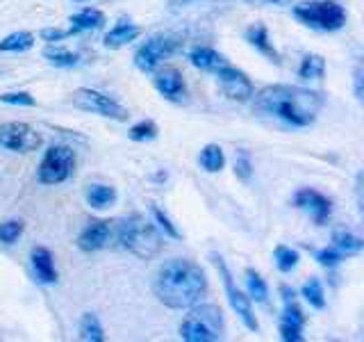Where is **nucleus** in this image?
<instances>
[{
    "label": "nucleus",
    "instance_id": "obj_1",
    "mask_svg": "<svg viewBox=\"0 0 364 342\" xmlns=\"http://www.w3.org/2000/svg\"><path fill=\"white\" fill-rule=\"evenodd\" d=\"M253 110L296 125V128H305L314 123L318 112L323 110V96L303 87L269 85L253 94Z\"/></svg>",
    "mask_w": 364,
    "mask_h": 342
},
{
    "label": "nucleus",
    "instance_id": "obj_2",
    "mask_svg": "<svg viewBox=\"0 0 364 342\" xmlns=\"http://www.w3.org/2000/svg\"><path fill=\"white\" fill-rule=\"evenodd\" d=\"M153 290L159 304H164L171 311H185V308L196 306L205 296L208 276L196 262L187 258H173L157 269Z\"/></svg>",
    "mask_w": 364,
    "mask_h": 342
},
{
    "label": "nucleus",
    "instance_id": "obj_3",
    "mask_svg": "<svg viewBox=\"0 0 364 342\" xmlns=\"http://www.w3.org/2000/svg\"><path fill=\"white\" fill-rule=\"evenodd\" d=\"M119 244L130 251L132 256L141 260L155 258L164 247V237L157 231L153 222H148L144 214H130L128 219L119 224Z\"/></svg>",
    "mask_w": 364,
    "mask_h": 342
},
{
    "label": "nucleus",
    "instance_id": "obj_4",
    "mask_svg": "<svg viewBox=\"0 0 364 342\" xmlns=\"http://www.w3.org/2000/svg\"><path fill=\"white\" fill-rule=\"evenodd\" d=\"M294 16L318 32H337L346 26V9L339 0H305L294 7Z\"/></svg>",
    "mask_w": 364,
    "mask_h": 342
},
{
    "label": "nucleus",
    "instance_id": "obj_5",
    "mask_svg": "<svg viewBox=\"0 0 364 342\" xmlns=\"http://www.w3.org/2000/svg\"><path fill=\"white\" fill-rule=\"evenodd\" d=\"M223 313L212 304L191 308V313L182 319L180 338L187 342H216L223 338Z\"/></svg>",
    "mask_w": 364,
    "mask_h": 342
},
{
    "label": "nucleus",
    "instance_id": "obj_6",
    "mask_svg": "<svg viewBox=\"0 0 364 342\" xmlns=\"http://www.w3.org/2000/svg\"><path fill=\"white\" fill-rule=\"evenodd\" d=\"M75 171V153L71 146L55 144L46 151L41 165L37 169V178L43 185H60L68 180Z\"/></svg>",
    "mask_w": 364,
    "mask_h": 342
},
{
    "label": "nucleus",
    "instance_id": "obj_7",
    "mask_svg": "<svg viewBox=\"0 0 364 342\" xmlns=\"http://www.w3.org/2000/svg\"><path fill=\"white\" fill-rule=\"evenodd\" d=\"M180 48V41L173 34H155L146 43L139 46L134 53V66L144 73H153L155 68L162 64L166 57H171Z\"/></svg>",
    "mask_w": 364,
    "mask_h": 342
},
{
    "label": "nucleus",
    "instance_id": "obj_8",
    "mask_svg": "<svg viewBox=\"0 0 364 342\" xmlns=\"http://www.w3.org/2000/svg\"><path fill=\"white\" fill-rule=\"evenodd\" d=\"M71 103L77 110L94 112V114H100V117H109L117 121H125L130 117L128 110H125L121 103H117L107 94H102V91H96V89H87V87L75 89L71 94Z\"/></svg>",
    "mask_w": 364,
    "mask_h": 342
},
{
    "label": "nucleus",
    "instance_id": "obj_9",
    "mask_svg": "<svg viewBox=\"0 0 364 342\" xmlns=\"http://www.w3.org/2000/svg\"><path fill=\"white\" fill-rule=\"evenodd\" d=\"M41 135L37 128H32L26 121H7L0 125V146L7 151L30 153L41 146Z\"/></svg>",
    "mask_w": 364,
    "mask_h": 342
},
{
    "label": "nucleus",
    "instance_id": "obj_10",
    "mask_svg": "<svg viewBox=\"0 0 364 342\" xmlns=\"http://www.w3.org/2000/svg\"><path fill=\"white\" fill-rule=\"evenodd\" d=\"M212 260H214V265H216V269H219L221 279H223L225 294H228V301H230V306H232V311L242 317V322L246 324V328L257 331V319H255V313H253V306H250V299H248V296H244L242 290L235 288L232 274H230V269H228L225 260L221 256H216V254H212Z\"/></svg>",
    "mask_w": 364,
    "mask_h": 342
},
{
    "label": "nucleus",
    "instance_id": "obj_11",
    "mask_svg": "<svg viewBox=\"0 0 364 342\" xmlns=\"http://www.w3.org/2000/svg\"><path fill=\"white\" fill-rule=\"evenodd\" d=\"M216 78H219V85L223 89V94L228 98H232V100L246 103L255 94V87H253V83H250V78L244 71H239V68L230 66V64L219 68V71H216Z\"/></svg>",
    "mask_w": 364,
    "mask_h": 342
},
{
    "label": "nucleus",
    "instance_id": "obj_12",
    "mask_svg": "<svg viewBox=\"0 0 364 342\" xmlns=\"http://www.w3.org/2000/svg\"><path fill=\"white\" fill-rule=\"evenodd\" d=\"M294 205L299 210L310 214L312 219H314V224H318V226L326 224L330 219V214H333V203H330V199H326L321 192L310 190V187L296 192Z\"/></svg>",
    "mask_w": 364,
    "mask_h": 342
},
{
    "label": "nucleus",
    "instance_id": "obj_13",
    "mask_svg": "<svg viewBox=\"0 0 364 342\" xmlns=\"http://www.w3.org/2000/svg\"><path fill=\"white\" fill-rule=\"evenodd\" d=\"M153 85L155 89L162 94L166 100L171 103H182L187 100V85H185V78L173 66H164V68H155V78H153Z\"/></svg>",
    "mask_w": 364,
    "mask_h": 342
},
{
    "label": "nucleus",
    "instance_id": "obj_14",
    "mask_svg": "<svg viewBox=\"0 0 364 342\" xmlns=\"http://www.w3.org/2000/svg\"><path fill=\"white\" fill-rule=\"evenodd\" d=\"M305 315L296 299L284 301V311L280 315V338L284 342H301L303 340Z\"/></svg>",
    "mask_w": 364,
    "mask_h": 342
},
{
    "label": "nucleus",
    "instance_id": "obj_15",
    "mask_svg": "<svg viewBox=\"0 0 364 342\" xmlns=\"http://www.w3.org/2000/svg\"><path fill=\"white\" fill-rule=\"evenodd\" d=\"M112 237V226L109 222H102V219H96V222H89L85 226V231L80 233L77 237V247L87 251V254H91V251H100L105 249L107 242Z\"/></svg>",
    "mask_w": 364,
    "mask_h": 342
},
{
    "label": "nucleus",
    "instance_id": "obj_16",
    "mask_svg": "<svg viewBox=\"0 0 364 342\" xmlns=\"http://www.w3.org/2000/svg\"><path fill=\"white\" fill-rule=\"evenodd\" d=\"M32 269H34V276L41 283H57V269H55V262H53V254L46 247H34L32 254Z\"/></svg>",
    "mask_w": 364,
    "mask_h": 342
},
{
    "label": "nucleus",
    "instance_id": "obj_17",
    "mask_svg": "<svg viewBox=\"0 0 364 342\" xmlns=\"http://www.w3.org/2000/svg\"><path fill=\"white\" fill-rule=\"evenodd\" d=\"M189 62L196 68H200V71H212V73L230 64L221 53H216L210 46H196V48L189 53Z\"/></svg>",
    "mask_w": 364,
    "mask_h": 342
},
{
    "label": "nucleus",
    "instance_id": "obj_18",
    "mask_svg": "<svg viewBox=\"0 0 364 342\" xmlns=\"http://www.w3.org/2000/svg\"><path fill=\"white\" fill-rule=\"evenodd\" d=\"M246 41L253 46V48H257L262 55H267L269 60L280 62V55L276 48H273V41L269 39V30L264 26H250L246 30Z\"/></svg>",
    "mask_w": 364,
    "mask_h": 342
},
{
    "label": "nucleus",
    "instance_id": "obj_19",
    "mask_svg": "<svg viewBox=\"0 0 364 342\" xmlns=\"http://www.w3.org/2000/svg\"><path fill=\"white\" fill-rule=\"evenodd\" d=\"M139 34H141V28L132 26V23H128V21H119L117 26L107 32L105 46H107V48H121V46L134 41Z\"/></svg>",
    "mask_w": 364,
    "mask_h": 342
},
{
    "label": "nucleus",
    "instance_id": "obj_20",
    "mask_svg": "<svg viewBox=\"0 0 364 342\" xmlns=\"http://www.w3.org/2000/svg\"><path fill=\"white\" fill-rule=\"evenodd\" d=\"M102 23H105V14L98 9H82V11H77V14L71 16V28L73 32H85V30H98L102 28Z\"/></svg>",
    "mask_w": 364,
    "mask_h": 342
},
{
    "label": "nucleus",
    "instance_id": "obj_21",
    "mask_svg": "<svg viewBox=\"0 0 364 342\" xmlns=\"http://www.w3.org/2000/svg\"><path fill=\"white\" fill-rule=\"evenodd\" d=\"M77 333H80V340H85V342H102L105 340V331H102L100 319L94 313H85L82 317H80Z\"/></svg>",
    "mask_w": 364,
    "mask_h": 342
},
{
    "label": "nucleus",
    "instance_id": "obj_22",
    "mask_svg": "<svg viewBox=\"0 0 364 342\" xmlns=\"http://www.w3.org/2000/svg\"><path fill=\"white\" fill-rule=\"evenodd\" d=\"M87 203L96 210L109 208V205L117 203V190H114L112 185H89Z\"/></svg>",
    "mask_w": 364,
    "mask_h": 342
},
{
    "label": "nucleus",
    "instance_id": "obj_23",
    "mask_svg": "<svg viewBox=\"0 0 364 342\" xmlns=\"http://www.w3.org/2000/svg\"><path fill=\"white\" fill-rule=\"evenodd\" d=\"M198 162L205 171H210V174H216V171H221L223 165H225V155H223V148L219 144H208L200 151L198 155Z\"/></svg>",
    "mask_w": 364,
    "mask_h": 342
},
{
    "label": "nucleus",
    "instance_id": "obj_24",
    "mask_svg": "<svg viewBox=\"0 0 364 342\" xmlns=\"http://www.w3.org/2000/svg\"><path fill=\"white\" fill-rule=\"evenodd\" d=\"M34 46V37L32 32H11L7 37L0 41V53H23V51H30Z\"/></svg>",
    "mask_w": 364,
    "mask_h": 342
},
{
    "label": "nucleus",
    "instance_id": "obj_25",
    "mask_svg": "<svg viewBox=\"0 0 364 342\" xmlns=\"http://www.w3.org/2000/svg\"><path fill=\"white\" fill-rule=\"evenodd\" d=\"M326 73V60L321 55H305L299 66V76L303 80H318Z\"/></svg>",
    "mask_w": 364,
    "mask_h": 342
},
{
    "label": "nucleus",
    "instance_id": "obj_26",
    "mask_svg": "<svg viewBox=\"0 0 364 342\" xmlns=\"http://www.w3.org/2000/svg\"><path fill=\"white\" fill-rule=\"evenodd\" d=\"M246 288H248V299H255L257 304L267 301L269 288H267L264 279H262L255 269H246Z\"/></svg>",
    "mask_w": 364,
    "mask_h": 342
},
{
    "label": "nucleus",
    "instance_id": "obj_27",
    "mask_svg": "<svg viewBox=\"0 0 364 342\" xmlns=\"http://www.w3.org/2000/svg\"><path fill=\"white\" fill-rule=\"evenodd\" d=\"M333 242H335V249L341 251L344 256H353V254H360L364 242L353 233H346V231H337L333 235Z\"/></svg>",
    "mask_w": 364,
    "mask_h": 342
},
{
    "label": "nucleus",
    "instance_id": "obj_28",
    "mask_svg": "<svg viewBox=\"0 0 364 342\" xmlns=\"http://www.w3.org/2000/svg\"><path fill=\"white\" fill-rule=\"evenodd\" d=\"M303 296L305 301L310 304L316 311H323L326 308V294H323V285L318 279H310L305 285H303Z\"/></svg>",
    "mask_w": 364,
    "mask_h": 342
},
{
    "label": "nucleus",
    "instance_id": "obj_29",
    "mask_svg": "<svg viewBox=\"0 0 364 342\" xmlns=\"http://www.w3.org/2000/svg\"><path fill=\"white\" fill-rule=\"evenodd\" d=\"M273 260H276V265H278L280 271L289 274L291 269L299 267L301 256H299V251H294L289 247H276V251H273Z\"/></svg>",
    "mask_w": 364,
    "mask_h": 342
},
{
    "label": "nucleus",
    "instance_id": "obj_30",
    "mask_svg": "<svg viewBox=\"0 0 364 342\" xmlns=\"http://www.w3.org/2000/svg\"><path fill=\"white\" fill-rule=\"evenodd\" d=\"M43 57L48 60L53 66H60V68H73L80 64V57L75 53H68L64 48H46Z\"/></svg>",
    "mask_w": 364,
    "mask_h": 342
},
{
    "label": "nucleus",
    "instance_id": "obj_31",
    "mask_svg": "<svg viewBox=\"0 0 364 342\" xmlns=\"http://www.w3.org/2000/svg\"><path fill=\"white\" fill-rule=\"evenodd\" d=\"M157 125H155V121H151V119H144V121H139V123H134L132 128L128 130V137L132 142H153L155 137H157Z\"/></svg>",
    "mask_w": 364,
    "mask_h": 342
},
{
    "label": "nucleus",
    "instance_id": "obj_32",
    "mask_svg": "<svg viewBox=\"0 0 364 342\" xmlns=\"http://www.w3.org/2000/svg\"><path fill=\"white\" fill-rule=\"evenodd\" d=\"M23 228H26V224H23L21 219H9V222H3V224H0V242H5V244H14L16 239L23 235Z\"/></svg>",
    "mask_w": 364,
    "mask_h": 342
},
{
    "label": "nucleus",
    "instance_id": "obj_33",
    "mask_svg": "<svg viewBox=\"0 0 364 342\" xmlns=\"http://www.w3.org/2000/svg\"><path fill=\"white\" fill-rule=\"evenodd\" d=\"M151 212H153V217H155V222L159 224V228L164 231V235L173 237V239H180V231L176 228V224L168 219V214H166L162 208H157V205H151Z\"/></svg>",
    "mask_w": 364,
    "mask_h": 342
},
{
    "label": "nucleus",
    "instance_id": "obj_34",
    "mask_svg": "<svg viewBox=\"0 0 364 342\" xmlns=\"http://www.w3.org/2000/svg\"><path fill=\"white\" fill-rule=\"evenodd\" d=\"M314 258H316V262L321 267H337L341 262V258H344V254L333 247V249H318L314 254Z\"/></svg>",
    "mask_w": 364,
    "mask_h": 342
},
{
    "label": "nucleus",
    "instance_id": "obj_35",
    "mask_svg": "<svg viewBox=\"0 0 364 342\" xmlns=\"http://www.w3.org/2000/svg\"><path fill=\"white\" fill-rule=\"evenodd\" d=\"M0 100L7 103V105H23V108H32L37 103L28 91H7V94H0Z\"/></svg>",
    "mask_w": 364,
    "mask_h": 342
},
{
    "label": "nucleus",
    "instance_id": "obj_36",
    "mask_svg": "<svg viewBox=\"0 0 364 342\" xmlns=\"http://www.w3.org/2000/svg\"><path fill=\"white\" fill-rule=\"evenodd\" d=\"M235 174L242 178V180H248L250 174H253V165H250V155L246 151H239L237 153V160H235Z\"/></svg>",
    "mask_w": 364,
    "mask_h": 342
},
{
    "label": "nucleus",
    "instance_id": "obj_37",
    "mask_svg": "<svg viewBox=\"0 0 364 342\" xmlns=\"http://www.w3.org/2000/svg\"><path fill=\"white\" fill-rule=\"evenodd\" d=\"M71 34H75L73 28H68V30H43L41 32V39L43 41H62L66 37H71Z\"/></svg>",
    "mask_w": 364,
    "mask_h": 342
},
{
    "label": "nucleus",
    "instance_id": "obj_38",
    "mask_svg": "<svg viewBox=\"0 0 364 342\" xmlns=\"http://www.w3.org/2000/svg\"><path fill=\"white\" fill-rule=\"evenodd\" d=\"M362 80H364V76H362V68L358 66V68H355V98H358V100H362V98H364Z\"/></svg>",
    "mask_w": 364,
    "mask_h": 342
},
{
    "label": "nucleus",
    "instance_id": "obj_39",
    "mask_svg": "<svg viewBox=\"0 0 364 342\" xmlns=\"http://www.w3.org/2000/svg\"><path fill=\"white\" fill-rule=\"evenodd\" d=\"M250 3H259V5H289V0H250Z\"/></svg>",
    "mask_w": 364,
    "mask_h": 342
},
{
    "label": "nucleus",
    "instance_id": "obj_40",
    "mask_svg": "<svg viewBox=\"0 0 364 342\" xmlns=\"http://www.w3.org/2000/svg\"><path fill=\"white\" fill-rule=\"evenodd\" d=\"M173 5H185V3H193V0H171Z\"/></svg>",
    "mask_w": 364,
    "mask_h": 342
},
{
    "label": "nucleus",
    "instance_id": "obj_41",
    "mask_svg": "<svg viewBox=\"0 0 364 342\" xmlns=\"http://www.w3.org/2000/svg\"><path fill=\"white\" fill-rule=\"evenodd\" d=\"M77 3H85V0H77Z\"/></svg>",
    "mask_w": 364,
    "mask_h": 342
}]
</instances>
